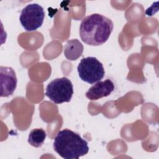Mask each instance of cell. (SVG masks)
Listing matches in <instances>:
<instances>
[{
  "label": "cell",
  "instance_id": "6da1fadb",
  "mask_svg": "<svg viewBox=\"0 0 159 159\" xmlns=\"http://www.w3.org/2000/svg\"><path fill=\"white\" fill-rule=\"evenodd\" d=\"M113 28L114 24L110 19L99 14H93L81 20L80 38L88 45H101L108 40Z\"/></svg>",
  "mask_w": 159,
  "mask_h": 159
},
{
  "label": "cell",
  "instance_id": "7a4b0ae2",
  "mask_svg": "<svg viewBox=\"0 0 159 159\" xmlns=\"http://www.w3.org/2000/svg\"><path fill=\"white\" fill-rule=\"evenodd\" d=\"M54 150L62 158L77 159L88 153V142L78 134L68 129L60 130L53 141Z\"/></svg>",
  "mask_w": 159,
  "mask_h": 159
},
{
  "label": "cell",
  "instance_id": "3957f363",
  "mask_svg": "<svg viewBox=\"0 0 159 159\" xmlns=\"http://www.w3.org/2000/svg\"><path fill=\"white\" fill-rule=\"evenodd\" d=\"M73 94V85L66 77L53 80L48 84L45 91V95L55 104L70 102Z\"/></svg>",
  "mask_w": 159,
  "mask_h": 159
},
{
  "label": "cell",
  "instance_id": "277c9868",
  "mask_svg": "<svg viewBox=\"0 0 159 159\" xmlns=\"http://www.w3.org/2000/svg\"><path fill=\"white\" fill-rule=\"evenodd\" d=\"M77 70L80 78L83 81L91 84L100 81L105 74L102 63L93 57L82 58Z\"/></svg>",
  "mask_w": 159,
  "mask_h": 159
},
{
  "label": "cell",
  "instance_id": "5b68a950",
  "mask_svg": "<svg viewBox=\"0 0 159 159\" xmlns=\"http://www.w3.org/2000/svg\"><path fill=\"white\" fill-rule=\"evenodd\" d=\"M45 18L43 8L34 3L26 6L21 11L19 20L24 29L28 32L35 31L43 24Z\"/></svg>",
  "mask_w": 159,
  "mask_h": 159
},
{
  "label": "cell",
  "instance_id": "8992f818",
  "mask_svg": "<svg viewBox=\"0 0 159 159\" xmlns=\"http://www.w3.org/2000/svg\"><path fill=\"white\" fill-rule=\"evenodd\" d=\"M1 97L12 95L17 87V77L15 71L11 67H0Z\"/></svg>",
  "mask_w": 159,
  "mask_h": 159
},
{
  "label": "cell",
  "instance_id": "52a82bcc",
  "mask_svg": "<svg viewBox=\"0 0 159 159\" xmlns=\"http://www.w3.org/2000/svg\"><path fill=\"white\" fill-rule=\"evenodd\" d=\"M114 83L109 79L102 81H98L91 86L86 93V96L91 101L98 100L103 97H106L114 90Z\"/></svg>",
  "mask_w": 159,
  "mask_h": 159
},
{
  "label": "cell",
  "instance_id": "ba28073f",
  "mask_svg": "<svg viewBox=\"0 0 159 159\" xmlns=\"http://www.w3.org/2000/svg\"><path fill=\"white\" fill-rule=\"evenodd\" d=\"M83 45L78 39L68 40L64 47V55L69 60L74 61L81 57Z\"/></svg>",
  "mask_w": 159,
  "mask_h": 159
},
{
  "label": "cell",
  "instance_id": "9c48e42d",
  "mask_svg": "<svg viewBox=\"0 0 159 159\" xmlns=\"http://www.w3.org/2000/svg\"><path fill=\"white\" fill-rule=\"evenodd\" d=\"M47 136L46 132L42 129H34L30 131L28 137L29 143L36 148L41 147Z\"/></svg>",
  "mask_w": 159,
  "mask_h": 159
}]
</instances>
